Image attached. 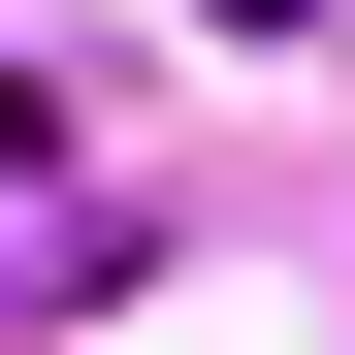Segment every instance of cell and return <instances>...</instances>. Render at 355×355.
<instances>
[{
    "mask_svg": "<svg viewBox=\"0 0 355 355\" xmlns=\"http://www.w3.org/2000/svg\"><path fill=\"white\" fill-rule=\"evenodd\" d=\"M226 33H323V0H226Z\"/></svg>",
    "mask_w": 355,
    "mask_h": 355,
    "instance_id": "6da1fadb",
    "label": "cell"
}]
</instances>
